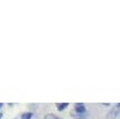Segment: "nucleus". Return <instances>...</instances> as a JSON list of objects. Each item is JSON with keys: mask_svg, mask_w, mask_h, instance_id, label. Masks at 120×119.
Wrapping results in <instances>:
<instances>
[{"mask_svg": "<svg viewBox=\"0 0 120 119\" xmlns=\"http://www.w3.org/2000/svg\"><path fill=\"white\" fill-rule=\"evenodd\" d=\"M74 113L75 114H87L85 105L83 103H75V105H74Z\"/></svg>", "mask_w": 120, "mask_h": 119, "instance_id": "nucleus-1", "label": "nucleus"}, {"mask_svg": "<svg viewBox=\"0 0 120 119\" xmlns=\"http://www.w3.org/2000/svg\"><path fill=\"white\" fill-rule=\"evenodd\" d=\"M120 113V108L118 106H116V107H114L112 109L109 111V114L107 115V118L108 119H111V118H115V117L117 116L118 114Z\"/></svg>", "mask_w": 120, "mask_h": 119, "instance_id": "nucleus-2", "label": "nucleus"}, {"mask_svg": "<svg viewBox=\"0 0 120 119\" xmlns=\"http://www.w3.org/2000/svg\"><path fill=\"white\" fill-rule=\"evenodd\" d=\"M69 106V103H57L56 104V107L59 111H62L63 109H66L67 107Z\"/></svg>", "mask_w": 120, "mask_h": 119, "instance_id": "nucleus-3", "label": "nucleus"}, {"mask_svg": "<svg viewBox=\"0 0 120 119\" xmlns=\"http://www.w3.org/2000/svg\"><path fill=\"white\" fill-rule=\"evenodd\" d=\"M72 117L74 119H85L87 117V114H74L72 113Z\"/></svg>", "mask_w": 120, "mask_h": 119, "instance_id": "nucleus-4", "label": "nucleus"}, {"mask_svg": "<svg viewBox=\"0 0 120 119\" xmlns=\"http://www.w3.org/2000/svg\"><path fill=\"white\" fill-rule=\"evenodd\" d=\"M33 117V113H24L21 116V119H32Z\"/></svg>", "mask_w": 120, "mask_h": 119, "instance_id": "nucleus-5", "label": "nucleus"}, {"mask_svg": "<svg viewBox=\"0 0 120 119\" xmlns=\"http://www.w3.org/2000/svg\"><path fill=\"white\" fill-rule=\"evenodd\" d=\"M44 119H60V118H58L56 115H54V114H47Z\"/></svg>", "mask_w": 120, "mask_h": 119, "instance_id": "nucleus-6", "label": "nucleus"}, {"mask_svg": "<svg viewBox=\"0 0 120 119\" xmlns=\"http://www.w3.org/2000/svg\"><path fill=\"white\" fill-rule=\"evenodd\" d=\"M2 118V113H0V119Z\"/></svg>", "mask_w": 120, "mask_h": 119, "instance_id": "nucleus-7", "label": "nucleus"}, {"mask_svg": "<svg viewBox=\"0 0 120 119\" xmlns=\"http://www.w3.org/2000/svg\"><path fill=\"white\" fill-rule=\"evenodd\" d=\"M2 106H3V104H2V103H0V108H1Z\"/></svg>", "mask_w": 120, "mask_h": 119, "instance_id": "nucleus-8", "label": "nucleus"}]
</instances>
